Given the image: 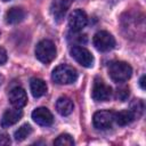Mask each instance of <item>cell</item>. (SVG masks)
Masks as SVG:
<instances>
[{"label": "cell", "instance_id": "cell-17", "mask_svg": "<svg viewBox=\"0 0 146 146\" xmlns=\"http://www.w3.org/2000/svg\"><path fill=\"white\" fill-rule=\"evenodd\" d=\"M31 133H32V128H31V125L27 124V123H25V124L21 125V127L14 132V138H15V140H17V141H22V140L26 139Z\"/></svg>", "mask_w": 146, "mask_h": 146}, {"label": "cell", "instance_id": "cell-8", "mask_svg": "<svg viewBox=\"0 0 146 146\" xmlns=\"http://www.w3.org/2000/svg\"><path fill=\"white\" fill-rule=\"evenodd\" d=\"M88 23L87 14L82 9H75L68 17V26L73 32H80Z\"/></svg>", "mask_w": 146, "mask_h": 146}, {"label": "cell", "instance_id": "cell-19", "mask_svg": "<svg viewBox=\"0 0 146 146\" xmlns=\"http://www.w3.org/2000/svg\"><path fill=\"white\" fill-rule=\"evenodd\" d=\"M130 111L133 113L135 119L136 117H139L143 114V111H144V103L140 99H135L130 104Z\"/></svg>", "mask_w": 146, "mask_h": 146}, {"label": "cell", "instance_id": "cell-1", "mask_svg": "<svg viewBox=\"0 0 146 146\" xmlns=\"http://www.w3.org/2000/svg\"><path fill=\"white\" fill-rule=\"evenodd\" d=\"M51 79L58 84H70L78 79V72L73 66L67 64H60L54 68Z\"/></svg>", "mask_w": 146, "mask_h": 146}, {"label": "cell", "instance_id": "cell-26", "mask_svg": "<svg viewBox=\"0 0 146 146\" xmlns=\"http://www.w3.org/2000/svg\"><path fill=\"white\" fill-rule=\"evenodd\" d=\"M0 34H1V33H0Z\"/></svg>", "mask_w": 146, "mask_h": 146}, {"label": "cell", "instance_id": "cell-18", "mask_svg": "<svg viewBox=\"0 0 146 146\" xmlns=\"http://www.w3.org/2000/svg\"><path fill=\"white\" fill-rule=\"evenodd\" d=\"M54 145H56V146H73L74 140H73L71 135L62 133L54 140Z\"/></svg>", "mask_w": 146, "mask_h": 146}, {"label": "cell", "instance_id": "cell-9", "mask_svg": "<svg viewBox=\"0 0 146 146\" xmlns=\"http://www.w3.org/2000/svg\"><path fill=\"white\" fill-rule=\"evenodd\" d=\"M70 7V0H52L50 6V13L57 23H60Z\"/></svg>", "mask_w": 146, "mask_h": 146}, {"label": "cell", "instance_id": "cell-14", "mask_svg": "<svg viewBox=\"0 0 146 146\" xmlns=\"http://www.w3.org/2000/svg\"><path fill=\"white\" fill-rule=\"evenodd\" d=\"M30 89H31L33 97L39 98L47 92V84L42 79L32 78L30 81Z\"/></svg>", "mask_w": 146, "mask_h": 146}, {"label": "cell", "instance_id": "cell-6", "mask_svg": "<svg viewBox=\"0 0 146 146\" xmlns=\"http://www.w3.org/2000/svg\"><path fill=\"white\" fill-rule=\"evenodd\" d=\"M114 112L104 110V111H98L94 114L92 122L96 129L98 130H106L110 129L114 122Z\"/></svg>", "mask_w": 146, "mask_h": 146}, {"label": "cell", "instance_id": "cell-15", "mask_svg": "<svg viewBox=\"0 0 146 146\" xmlns=\"http://www.w3.org/2000/svg\"><path fill=\"white\" fill-rule=\"evenodd\" d=\"M25 17V11L19 7H13L6 13V23L7 24H17L22 22Z\"/></svg>", "mask_w": 146, "mask_h": 146}, {"label": "cell", "instance_id": "cell-12", "mask_svg": "<svg viewBox=\"0 0 146 146\" xmlns=\"http://www.w3.org/2000/svg\"><path fill=\"white\" fill-rule=\"evenodd\" d=\"M23 116V112L19 108H10L7 110L1 117V127L2 128H8L10 125H14L15 123H17Z\"/></svg>", "mask_w": 146, "mask_h": 146}, {"label": "cell", "instance_id": "cell-16", "mask_svg": "<svg viewBox=\"0 0 146 146\" xmlns=\"http://www.w3.org/2000/svg\"><path fill=\"white\" fill-rule=\"evenodd\" d=\"M135 120V115L130 110H123L114 114V121L119 125H127Z\"/></svg>", "mask_w": 146, "mask_h": 146}, {"label": "cell", "instance_id": "cell-21", "mask_svg": "<svg viewBox=\"0 0 146 146\" xmlns=\"http://www.w3.org/2000/svg\"><path fill=\"white\" fill-rule=\"evenodd\" d=\"M10 144V139L9 136L6 133H0V146L2 145H9Z\"/></svg>", "mask_w": 146, "mask_h": 146}, {"label": "cell", "instance_id": "cell-5", "mask_svg": "<svg viewBox=\"0 0 146 146\" xmlns=\"http://www.w3.org/2000/svg\"><path fill=\"white\" fill-rule=\"evenodd\" d=\"M91 97L96 102H106L112 97V89L102 79L96 78L91 90Z\"/></svg>", "mask_w": 146, "mask_h": 146}, {"label": "cell", "instance_id": "cell-2", "mask_svg": "<svg viewBox=\"0 0 146 146\" xmlns=\"http://www.w3.org/2000/svg\"><path fill=\"white\" fill-rule=\"evenodd\" d=\"M108 74L114 82L121 83L130 79L132 74V68L128 63L116 60V62H112L108 65Z\"/></svg>", "mask_w": 146, "mask_h": 146}, {"label": "cell", "instance_id": "cell-7", "mask_svg": "<svg viewBox=\"0 0 146 146\" xmlns=\"http://www.w3.org/2000/svg\"><path fill=\"white\" fill-rule=\"evenodd\" d=\"M71 56L82 66L84 67H91L94 64V56L91 55V52L86 49L84 47L81 46H73L70 50Z\"/></svg>", "mask_w": 146, "mask_h": 146}, {"label": "cell", "instance_id": "cell-13", "mask_svg": "<svg viewBox=\"0 0 146 146\" xmlns=\"http://www.w3.org/2000/svg\"><path fill=\"white\" fill-rule=\"evenodd\" d=\"M74 104L71 98L66 96H62L57 99L56 102V111L62 115V116H67L73 112Z\"/></svg>", "mask_w": 146, "mask_h": 146}, {"label": "cell", "instance_id": "cell-22", "mask_svg": "<svg viewBox=\"0 0 146 146\" xmlns=\"http://www.w3.org/2000/svg\"><path fill=\"white\" fill-rule=\"evenodd\" d=\"M6 62H7V52L2 47H0V65L5 64Z\"/></svg>", "mask_w": 146, "mask_h": 146}, {"label": "cell", "instance_id": "cell-3", "mask_svg": "<svg viewBox=\"0 0 146 146\" xmlns=\"http://www.w3.org/2000/svg\"><path fill=\"white\" fill-rule=\"evenodd\" d=\"M35 57L43 64L52 62L56 57V47L51 40H41L35 47Z\"/></svg>", "mask_w": 146, "mask_h": 146}, {"label": "cell", "instance_id": "cell-23", "mask_svg": "<svg viewBox=\"0 0 146 146\" xmlns=\"http://www.w3.org/2000/svg\"><path fill=\"white\" fill-rule=\"evenodd\" d=\"M139 84H140V88H141L143 90H145V75H143V76L140 78V80H139Z\"/></svg>", "mask_w": 146, "mask_h": 146}, {"label": "cell", "instance_id": "cell-4", "mask_svg": "<svg viewBox=\"0 0 146 146\" xmlns=\"http://www.w3.org/2000/svg\"><path fill=\"white\" fill-rule=\"evenodd\" d=\"M94 46L99 51H108L112 50L115 46V39L114 36L108 33L107 31H99L94 35L92 39Z\"/></svg>", "mask_w": 146, "mask_h": 146}, {"label": "cell", "instance_id": "cell-20", "mask_svg": "<svg viewBox=\"0 0 146 146\" xmlns=\"http://www.w3.org/2000/svg\"><path fill=\"white\" fill-rule=\"evenodd\" d=\"M116 99L121 100V102H124L128 97H129V89L128 88H120L116 90V95H115Z\"/></svg>", "mask_w": 146, "mask_h": 146}, {"label": "cell", "instance_id": "cell-10", "mask_svg": "<svg viewBox=\"0 0 146 146\" xmlns=\"http://www.w3.org/2000/svg\"><path fill=\"white\" fill-rule=\"evenodd\" d=\"M32 119L33 121L39 125H50L54 121V116L51 112L47 107H38L32 112Z\"/></svg>", "mask_w": 146, "mask_h": 146}, {"label": "cell", "instance_id": "cell-24", "mask_svg": "<svg viewBox=\"0 0 146 146\" xmlns=\"http://www.w3.org/2000/svg\"><path fill=\"white\" fill-rule=\"evenodd\" d=\"M2 82H3V76L0 74V86H1V83H2Z\"/></svg>", "mask_w": 146, "mask_h": 146}, {"label": "cell", "instance_id": "cell-11", "mask_svg": "<svg viewBox=\"0 0 146 146\" xmlns=\"http://www.w3.org/2000/svg\"><path fill=\"white\" fill-rule=\"evenodd\" d=\"M9 102L16 108H22L27 103V95L22 87H15L9 91Z\"/></svg>", "mask_w": 146, "mask_h": 146}, {"label": "cell", "instance_id": "cell-25", "mask_svg": "<svg viewBox=\"0 0 146 146\" xmlns=\"http://www.w3.org/2000/svg\"><path fill=\"white\" fill-rule=\"evenodd\" d=\"M3 1H10V0H3Z\"/></svg>", "mask_w": 146, "mask_h": 146}]
</instances>
